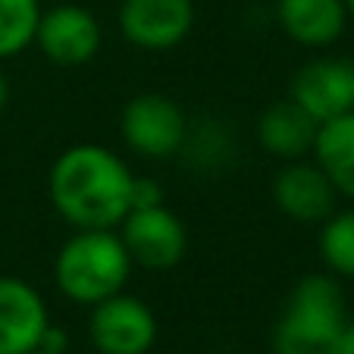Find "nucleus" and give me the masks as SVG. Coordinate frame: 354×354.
Here are the masks:
<instances>
[{
    "label": "nucleus",
    "instance_id": "1a4fd4ad",
    "mask_svg": "<svg viewBox=\"0 0 354 354\" xmlns=\"http://www.w3.org/2000/svg\"><path fill=\"white\" fill-rule=\"evenodd\" d=\"M35 44L47 60L60 66H82L94 60L100 50V22L94 13L75 3H63L41 13L38 28H35Z\"/></svg>",
    "mask_w": 354,
    "mask_h": 354
},
{
    "label": "nucleus",
    "instance_id": "dca6fc26",
    "mask_svg": "<svg viewBox=\"0 0 354 354\" xmlns=\"http://www.w3.org/2000/svg\"><path fill=\"white\" fill-rule=\"evenodd\" d=\"M320 257L335 276L354 279V210H342L323 220Z\"/></svg>",
    "mask_w": 354,
    "mask_h": 354
},
{
    "label": "nucleus",
    "instance_id": "2eb2a0df",
    "mask_svg": "<svg viewBox=\"0 0 354 354\" xmlns=\"http://www.w3.org/2000/svg\"><path fill=\"white\" fill-rule=\"evenodd\" d=\"M38 19V0H0V60H10L35 44Z\"/></svg>",
    "mask_w": 354,
    "mask_h": 354
},
{
    "label": "nucleus",
    "instance_id": "f3484780",
    "mask_svg": "<svg viewBox=\"0 0 354 354\" xmlns=\"http://www.w3.org/2000/svg\"><path fill=\"white\" fill-rule=\"evenodd\" d=\"M163 204V188L151 179H135L132 182V207H154Z\"/></svg>",
    "mask_w": 354,
    "mask_h": 354
},
{
    "label": "nucleus",
    "instance_id": "f8f14e48",
    "mask_svg": "<svg viewBox=\"0 0 354 354\" xmlns=\"http://www.w3.org/2000/svg\"><path fill=\"white\" fill-rule=\"evenodd\" d=\"M282 32L304 47H326L342 38L348 22L345 0H276Z\"/></svg>",
    "mask_w": 354,
    "mask_h": 354
},
{
    "label": "nucleus",
    "instance_id": "9d476101",
    "mask_svg": "<svg viewBox=\"0 0 354 354\" xmlns=\"http://www.w3.org/2000/svg\"><path fill=\"white\" fill-rule=\"evenodd\" d=\"M50 326L38 288L16 276H0V354H28Z\"/></svg>",
    "mask_w": 354,
    "mask_h": 354
},
{
    "label": "nucleus",
    "instance_id": "412c9836",
    "mask_svg": "<svg viewBox=\"0 0 354 354\" xmlns=\"http://www.w3.org/2000/svg\"><path fill=\"white\" fill-rule=\"evenodd\" d=\"M345 10H348V19H354V0H345Z\"/></svg>",
    "mask_w": 354,
    "mask_h": 354
},
{
    "label": "nucleus",
    "instance_id": "aec40b11",
    "mask_svg": "<svg viewBox=\"0 0 354 354\" xmlns=\"http://www.w3.org/2000/svg\"><path fill=\"white\" fill-rule=\"evenodd\" d=\"M28 354H66V351H50V348H35V351H28Z\"/></svg>",
    "mask_w": 354,
    "mask_h": 354
},
{
    "label": "nucleus",
    "instance_id": "0eeeda50",
    "mask_svg": "<svg viewBox=\"0 0 354 354\" xmlns=\"http://www.w3.org/2000/svg\"><path fill=\"white\" fill-rule=\"evenodd\" d=\"M288 97L317 122L354 110V57H320L295 73Z\"/></svg>",
    "mask_w": 354,
    "mask_h": 354
},
{
    "label": "nucleus",
    "instance_id": "6ab92c4d",
    "mask_svg": "<svg viewBox=\"0 0 354 354\" xmlns=\"http://www.w3.org/2000/svg\"><path fill=\"white\" fill-rule=\"evenodd\" d=\"M7 100H10V82H7V75L0 73V113L7 107Z\"/></svg>",
    "mask_w": 354,
    "mask_h": 354
},
{
    "label": "nucleus",
    "instance_id": "20e7f679",
    "mask_svg": "<svg viewBox=\"0 0 354 354\" xmlns=\"http://www.w3.org/2000/svg\"><path fill=\"white\" fill-rule=\"evenodd\" d=\"M185 113L167 94H138L122 107L120 132L126 145L141 157L167 160L185 141Z\"/></svg>",
    "mask_w": 354,
    "mask_h": 354
},
{
    "label": "nucleus",
    "instance_id": "f257e3e1",
    "mask_svg": "<svg viewBox=\"0 0 354 354\" xmlns=\"http://www.w3.org/2000/svg\"><path fill=\"white\" fill-rule=\"evenodd\" d=\"M135 176L100 145L66 147L50 167V201L75 229H116L132 210Z\"/></svg>",
    "mask_w": 354,
    "mask_h": 354
},
{
    "label": "nucleus",
    "instance_id": "6e6552de",
    "mask_svg": "<svg viewBox=\"0 0 354 354\" xmlns=\"http://www.w3.org/2000/svg\"><path fill=\"white\" fill-rule=\"evenodd\" d=\"M194 26L192 0H122L120 32L141 50H169Z\"/></svg>",
    "mask_w": 354,
    "mask_h": 354
},
{
    "label": "nucleus",
    "instance_id": "423d86ee",
    "mask_svg": "<svg viewBox=\"0 0 354 354\" xmlns=\"http://www.w3.org/2000/svg\"><path fill=\"white\" fill-rule=\"evenodd\" d=\"M120 239L126 245L132 263H141L147 270H169L185 257V226L167 207H132L126 220L120 223Z\"/></svg>",
    "mask_w": 354,
    "mask_h": 354
},
{
    "label": "nucleus",
    "instance_id": "f03ea898",
    "mask_svg": "<svg viewBox=\"0 0 354 354\" xmlns=\"http://www.w3.org/2000/svg\"><path fill=\"white\" fill-rule=\"evenodd\" d=\"M132 257L113 229H79L54 261V279L69 301L97 304L110 295L122 292Z\"/></svg>",
    "mask_w": 354,
    "mask_h": 354
},
{
    "label": "nucleus",
    "instance_id": "ddd939ff",
    "mask_svg": "<svg viewBox=\"0 0 354 354\" xmlns=\"http://www.w3.org/2000/svg\"><path fill=\"white\" fill-rule=\"evenodd\" d=\"M317 126L320 122L288 97V100H279V104H270L263 110L261 122H257V135H261L263 151H270L273 157H279V160H301L308 151H314Z\"/></svg>",
    "mask_w": 354,
    "mask_h": 354
},
{
    "label": "nucleus",
    "instance_id": "9b49d317",
    "mask_svg": "<svg viewBox=\"0 0 354 354\" xmlns=\"http://www.w3.org/2000/svg\"><path fill=\"white\" fill-rule=\"evenodd\" d=\"M335 188L317 163L288 160L273 179V201L298 223H323L335 210Z\"/></svg>",
    "mask_w": 354,
    "mask_h": 354
},
{
    "label": "nucleus",
    "instance_id": "7ed1b4c3",
    "mask_svg": "<svg viewBox=\"0 0 354 354\" xmlns=\"http://www.w3.org/2000/svg\"><path fill=\"white\" fill-rule=\"evenodd\" d=\"M345 295L329 276H304L288 295L273 333L276 354H335L345 329Z\"/></svg>",
    "mask_w": 354,
    "mask_h": 354
},
{
    "label": "nucleus",
    "instance_id": "39448f33",
    "mask_svg": "<svg viewBox=\"0 0 354 354\" xmlns=\"http://www.w3.org/2000/svg\"><path fill=\"white\" fill-rule=\"evenodd\" d=\"M88 333L100 354H147L157 342V317L135 295H110L97 301Z\"/></svg>",
    "mask_w": 354,
    "mask_h": 354
},
{
    "label": "nucleus",
    "instance_id": "4468645a",
    "mask_svg": "<svg viewBox=\"0 0 354 354\" xmlns=\"http://www.w3.org/2000/svg\"><path fill=\"white\" fill-rule=\"evenodd\" d=\"M314 157L335 192L354 198V110L317 126Z\"/></svg>",
    "mask_w": 354,
    "mask_h": 354
},
{
    "label": "nucleus",
    "instance_id": "a211bd4d",
    "mask_svg": "<svg viewBox=\"0 0 354 354\" xmlns=\"http://www.w3.org/2000/svg\"><path fill=\"white\" fill-rule=\"evenodd\" d=\"M335 354H354V323H345V329H342V335H339V348H335Z\"/></svg>",
    "mask_w": 354,
    "mask_h": 354
}]
</instances>
